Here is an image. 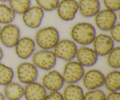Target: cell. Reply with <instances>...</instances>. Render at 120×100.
<instances>
[{
	"label": "cell",
	"instance_id": "cell-20",
	"mask_svg": "<svg viewBox=\"0 0 120 100\" xmlns=\"http://www.w3.org/2000/svg\"><path fill=\"white\" fill-rule=\"evenodd\" d=\"M104 85L109 91H120V72L118 70L110 71L104 76Z\"/></svg>",
	"mask_w": 120,
	"mask_h": 100
},
{
	"label": "cell",
	"instance_id": "cell-6",
	"mask_svg": "<svg viewBox=\"0 0 120 100\" xmlns=\"http://www.w3.org/2000/svg\"><path fill=\"white\" fill-rule=\"evenodd\" d=\"M20 37L21 30L16 25L8 23L1 28L0 42L6 48H14Z\"/></svg>",
	"mask_w": 120,
	"mask_h": 100
},
{
	"label": "cell",
	"instance_id": "cell-19",
	"mask_svg": "<svg viewBox=\"0 0 120 100\" xmlns=\"http://www.w3.org/2000/svg\"><path fill=\"white\" fill-rule=\"evenodd\" d=\"M84 94L83 89L76 84H68L62 93L64 100H83Z\"/></svg>",
	"mask_w": 120,
	"mask_h": 100
},
{
	"label": "cell",
	"instance_id": "cell-26",
	"mask_svg": "<svg viewBox=\"0 0 120 100\" xmlns=\"http://www.w3.org/2000/svg\"><path fill=\"white\" fill-rule=\"evenodd\" d=\"M83 100H105V94L100 89L88 90L84 93Z\"/></svg>",
	"mask_w": 120,
	"mask_h": 100
},
{
	"label": "cell",
	"instance_id": "cell-30",
	"mask_svg": "<svg viewBox=\"0 0 120 100\" xmlns=\"http://www.w3.org/2000/svg\"><path fill=\"white\" fill-rule=\"evenodd\" d=\"M105 100H120V91H109L105 94Z\"/></svg>",
	"mask_w": 120,
	"mask_h": 100
},
{
	"label": "cell",
	"instance_id": "cell-5",
	"mask_svg": "<svg viewBox=\"0 0 120 100\" xmlns=\"http://www.w3.org/2000/svg\"><path fill=\"white\" fill-rule=\"evenodd\" d=\"M85 73L84 67L75 60L66 62L63 67L62 75L64 83L67 84H76L82 80Z\"/></svg>",
	"mask_w": 120,
	"mask_h": 100
},
{
	"label": "cell",
	"instance_id": "cell-10",
	"mask_svg": "<svg viewBox=\"0 0 120 100\" xmlns=\"http://www.w3.org/2000/svg\"><path fill=\"white\" fill-rule=\"evenodd\" d=\"M16 74L21 83L27 84L36 81L38 77V70L32 63L22 62L18 66Z\"/></svg>",
	"mask_w": 120,
	"mask_h": 100
},
{
	"label": "cell",
	"instance_id": "cell-14",
	"mask_svg": "<svg viewBox=\"0 0 120 100\" xmlns=\"http://www.w3.org/2000/svg\"><path fill=\"white\" fill-rule=\"evenodd\" d=\"M105 75L97 69H90L85 71L82 78V83L88 90L100 89L103 86Z\"/></svg>",
	"mask_w": 120,
	"mask_h": 100
},
{
	"label": "cell",
	"instance_id": "cell-7",
	"mask_svg": "<svg viewBox=\"0 0 120 100\" xmlns=\"http://www.w3.org/2000/svg\"><path fill=\"white\" fill-rule=\"evenodd\" d=\"M94 23L98 29L103 32H109L117 22V12L110 9H100L94 16Z\"/></svg>",
	"mask_w": 120,
	"mask_h": 100
},
{
	"label": "cell",
	"instance_id": "cell-8",
	"mask_svg": "<svg viewBox=\"0 0 120 100\" xmlns=\"http://www.w3.org/2000/svg\"><path fill=\"white\" fill-rule=\"evenodd\" d=\"M56 11L60 19L70 22L75 18L78 12V2L76 0H60Z\"/></svg>",
	"mask_w": 120,
	"mask_h": 100
},
{
	"label": "cell",
	"instance_id": "cell-9",
	"mask_svg": "<svg viewBox=\"0 0 120 100\" xmlns=\"http://www.w3.org/2000/svg\"><path fill=\"white\" fill-rule=\"evenodd\" d=\"M44 15L45 11L40 7L31 5L22 14V19L26 26L30 29H36L42 24Z\"/></svg>",
	"mask_w": 120,
	"mask_h": 100
},
{
	"label": "cell",
	"instance_id": "cell-17",
	"mask_svg": "<svg viewBox=\"0 0 120 100\" xmlns=\"http://www.w3.org/2000/svg\"><path fill=\"white\" fill-rule=\"evenodd\" d=\"M78 12L83 17H94L101 9L100 0H79Z\"/></svg>",
	"mask_w": 120,
	"mask_h": 100
},
{
	"label": "cell",
	"instance_id": "cell-3",
	"mask_svg": "<svg viewBox=\"0 0 120 100\" xmlns=\"http://www.w3.org/2000/svg\"><path fill=\"white\" fill-rule=\"evenodd\" d=\"M32 63L38 68L45 71H49L55 67L57 57L53 50L42 49L35 51L31 56Z\"/></svg>",
	"mask_w": 120,
	"mask_h": 100
},
{
	"label": "cell",
	"instance_id": "cell-25",
	"mask_svg": "<svg viewBox=\"0 0 120 100\" xmlns=\"http://www.w3.org/2000/svg\"><path fill=\"white\" fill-rule=\"evenodd\" d=\"M60 0H35L36 5L43 11L52 12L56 10Z\"/></svg>",
	"mask_w": 120,
	"mask_h": 100
},
{
	"label": "cell",
	"instance_id": "cell-13",
	"mask_svg": "<svg viewBox=\"0 0 120 100\" xmlns=\"http://www.w3.org/2000/svg\"><path fill=\"white\" fill-rule=\"evenodd\" d=\"M16 56L22 60L31 57L36 49L35 41L28 36L20 37L14 47Z\"/></svg>",
	"mask_w": 120,
	"mask_h": 100
},
{
	"label": "cell",
	"instance_id": "cell-29",
	"mask_svg": "<svg viewBox=\"0 0 120 100\" xmlns=\"http://www.w3.org/2000/svg\"><path fill=\"white\" fill-rule=\"evenodd\" d=\"M43 100H64L62 93L59 91H50L47 93L45 98Z\"/></svg>",
	"mask_w": 120,
	"mask_h": 100
},
{
	"label": "cell",
	"instance_id": "cell-15",
	"mask_svg": "<svg viewBox=\"0 0 120 100\" xmlns=\"http://www.w3.org/2000/svg\"><path fill=\"white\" fill-rule=\"evenodd\" d=\"M75 58L84 67H90L97 63L98 56L92 48L88 46H81L77 49Z\"/></svg>",
	"mask_w": 120,
	"mask_h": 100
},
{
	"label": "cell",
	"instance_id": "cell-11",
	"mask_svg": "<svg viewBox=\"0 0 120 100\" xmlns=\"http://www.w3.org/2000/svg\"><path fill=\"white\" fill-rule=\"evenodd\" d=\"M93 49L99 56H106L114 48L115 42L110 35L105 33L96 35L93 41Z\"/></svg>",
	"mask_w": 120,
	"mask_h": 100
},
{
	"label": "cell",
	"instance_id": "cell-23",
	"mask_svg": "<svg viewBox=\"0 0 120 100\" xmlns=\"http://www.w3.org/2000/svg\"><path fill=\"white\" fill-rule=\"evenodd\" d=\"M31 0H10L8 5L16 14L22 15L31 6Z\"/></svg>",
	"mask_w": 120,
	"mask_h": 100
},
{
	"label": "cell",
	"instance_id": "cell-16",
	"mask_svg": "<svg viewBox=\"0 0 120 100\" xmlns=\"http://www.w3.org/2000/svg\"><path fill=\"white\" fill-rule=\"evenodd\" d=\"M47 94L46 89L36 81L26 84L23 97L26 100H43Z\"/></svg>",
	"mask_w": 120,
	"mask_h": 100
},
{
	"label": "cell",
	"instance_id": "cell-34",
	"mask_svg": "<svg viewBox=\"0 0 120 100\" xmlns=\"http://www.w3.org/2000/svg\"><path fill=\"white\" fill-rule=\"evenodd\" d=\"M1 25H0V30H1Z\"/></svg>",
	"mask_w": 120,
	"mask_h": 100
},
{
	"label": "cell",
	"instance_id": "cell-2",
	"mask_svg": "<svg viewBox=\"0 0 120 100\" xmlns=\"http://www.w3.org/2000/svg\"><path fill=\"white\" fill-rule=\"evenodd\" d=\"M60 40V33L55 27H44L38 30L35 34V42L40 49L52 50Z\"/></svg>",
	"mask_w": 120,
	"mask_h": 100
},
{
	"label": "cell",
	"instance_id": "cell-21",
	"mask_svg": "<svg viewBox=\"0 0 120 100\" xmlns=\"http://www.w3.org/2000/svg\"><path fill=\"white\" fill-rule=\"evenodd\" d=\"M16 16V14L9 5L5 3H0V24L12 23Z\"/></svg>",
	"mask_w": 120,
	"mask_h": 100
},
{
	"label": "cell",
	"instance_id": "cell-24",
	"mask_svg": "<svg viewBox=\"0 0 120 100\" xmlns=\"http://www.w3.org/2000/svg\"><path fill=\"white\" fill-rule=\"evenodd\" d=\"M106 56L108 65L114 70H118L120 67V47L114 46Z\"/></svg>",
	"mask_w": 120,
	"mask_h": 100
},
{
	"label": "cell",
	"instance_id": "cell-18",
	"mask_svg": "<svg viewBox=\"0 0 120 100\" xmlns=\"http://www.w3.org/2000/svg\"><path fill=\"white\" fill-rule=\"evenodd\" d=\"M24 87L19 83L11 81L4 86V96L8 100H20L23 97Z\"/></svg>",
	"mask_w": 120,
	"mask_h": 100
},
{
	"label": "cell",
	"instance_id": "cell-28",
	"mask_svg": "<svg viewBox=\"0 0 120 100\" xmlns=\"http://www.w3.org/2000/svg\"><path fill=\"white\" fill-rule=\"evenodd\" d=\"M110 36L114 42L120 43V23L117 22L109 30Z\"/></svg>",
	"mask_w": 120,
	"mask_h": 100
},
{
	"label": "cell",
	"instance_id": "cell-27",
	"mask_svg": "<svg viewBox=\"0 0 120 100\" xmlns=\"http://www.w3.org/2000/svg\"><path fill=\"white\" fill-rule=\"evenodd\" d=\"M105 8L114 12L119 11L120 9V0H102Z\"/></svg>",
	"mask_w": 120,
	"mask_h": 100
},
{
	"label": "cell",
	"instance_id": "cell-31",
	"mask_svg": "<svg viewBox=\"0 0 120 100\" xmlns=\"http://www.w3.org/2000/svg\"><path fill=\"white\" fill-rule=\"evenodd\" d=\"M4 57V51L2 50V48L0 46V62H1V60H2Z\"/></svg>",
	"mask_w": 120,
	"mask_h": 100
},
{
	"label": "cell",
	"instance_id": "cell-12",
	"mask_svg": "<svg viewBox=\"0 0 120 100\" xmlns=\"http://www.w3.org/2000/svg\"><path fill=\"white\" fill-rule=\"evenodd\" d=\"M64 83L62 74L53 69L47 71L42 78V84L50 91H60L63 88Z\"/></svg>",
	"mask_w": 120,
	"mask_h": 100
},
{
	"label": "cell",
	"instance_id": "cell-4",
	"mask_svg": "<svg viewBox=\"0 0 120 100\" xmlns=\"http://www.w3.org/2000/svg\"><path fill=\"white\" fill-rule=\"evenodd\" d=\"M77 49V44L73 41L63 39L59 41L52 50L57 58L69 62L75 59Z\"/></svg>",
	"mask_w": 120,
	"mask_h": 100
},
{
	"label": "cell",
	"instance_id": "cell-1",
	"mask_svg": "<svg viewBox=\"0 0 120 100\" xmlns=\"http://www.w3.org/2000/svg\"><path fill=\"white\" fill-rule=\"evenodd\" d=\"M96 28L89 22H81L76 23L70 29L71 40L80 46H89L92 43L96 37Z\"/></svg>",
	"mask_w": 120,
	"mask_h": 100
},
{
	"label": "cell",
	"instance_id": "cell-22",
	"mask_svg": "<svg viewBox=\"0 0 120 100\" xmlns=\"http://www.w3.org/2000/svg\"><path fill=\"white\" fill-rule=\"evenodd\" d=\"M14 71L11 67L0 62V85L5 86L12 81Z\"/></svg>",
	"mask_w": 120,
	"mask_h": 100
},
{
	"label": "cell",
	"instance_id": "cell-32",
	"mask_svg": "<svg viewBox=\"0 0 120 100\" xmlns=\"http://www.w3.org/2000/svg\"><path fill=\"white\" fill-rule=\"evenodd\" d=\"M0 100H5V98L4 96L1 92H0Z\"/></svg>",
	"mask_w": 120,
	"mask_h": 100
},
{
	"label": "cell",
	"instance_id": "cell-33",
	"mask_svg": "<svg viewBox=\"0 0 120 100\" xmlns=\"http://www.w3.org/2000/svg\"><path fill=\"white\" fill-rule=\"evenodd\" d=\"M10 0H0V2L1 3H6V2H8Z\"/></svg>",
	"mask_w": 120,
	"mask_h": 100
}]
</instances>
